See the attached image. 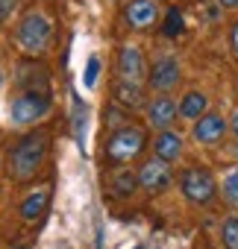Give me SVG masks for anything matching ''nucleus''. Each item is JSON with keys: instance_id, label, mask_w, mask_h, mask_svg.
Segmentation results:
<instances>
[{"instance_id": "nucleus-1", "label": "nucleus", "mask_w": 238, "mask_h": 249, "mask_svg": "<svg viewBox=\"0 0 238 249\" xmlns=\"http://www.w3.org/2000/svg\"><path fill=\"white\" fill-rule=\"evenodd\" d=\"M44 159H47V135L44 132H30L12 150L9 176L18 179V182H27V179H33L39 173V167L44 164Z\"/></svg>"}, {"instance_id": "nucleus-2", "label": "nucleus", "mask_w": 238, "mask_h": 249, "mask_svg": "<svg viewBox=\"0 0 238 249\" xmlns=\"http://www.w3.org/2000/svg\"><path fill=\"white\" fill-rule=\"evenodd\" d=\"M47 111H50V94L44 88H30V91H24L21 97L12 100L9 120L15 123V126H30V123L41 120Z\"/></svg>"}, {"instance_id": "nucleus-3", "label": "nucleus", "mask_w": 238, "mask_h": 249, "mask_svg": "<svg viewBox=\"0 0 238 249\" xmlns=\"http://www.w3.org/2000/svg\"><path fill=\"white\" fill-rule=\"evenodd\" d=\"M50 33H53V24H50V18L44 15V12H39V9H33V12H27L24 18H21V24H18V44L27 50V53H44V47H47V41H50Z\"/></svg>"}, {"instance_id": "nucleus-4", "label": "nucleus", "mask_w": 238, "mask_h": 249, "mask_svg": "<svg viewBox=\"0 0 238 249\" xmlns=\"http://www.w3.org/2000/svg\"><path fill=\"white\" fill-rule=\"evenodd\" d=\"M179 188H182V196H185L188 202H194V205H209V202L218 196L215 176H212L206 167H188V170H182Z\"/></svg>"}, {"instance_id": "nucleus-5", "label": "nucleus", "mask_w": 238, "mask_h": 249, "mask_svg": "<svg viewBox=\"0 0 238 249\" xmlns=\"http://www.w3.org/2000/svg\"><path fill=\"white\" fill-rule=\"evenodd\" d=\"M144 150V132L139 126H124V129H115L112 138L106 141V159L109 161H130Z\"/></svg>"}, {"instance_id": "nucleus-6", "label": "nucleus", "mask_w": 238, "mask_h": 249, "mask_svg": "<svg viewBox=\"0 0 238 249\" xmlns=\"http://www.w3.org/2000/svg\"><path fill=\"white\" fill-rule=\"evenodd\" d=\"M171 179H174V173H171L168 161H162V159H150V161H144L141 170H139V185H141L144 191H150V194L165 191V188L171 185Z\"/></svg>"}, {"instance_id": "nucleus-7", "label": "nucleus", "mask_w": 238, "mask_h": 249, "mask_svg": "<svg viewBox=\"0 0 238 249\" xmlns=\"http://www.w3.org/2000/svg\"><path fill=\"white\" fill-rule=\"evenodd\" d=\"M118 73H121V82L139 85L144 79V56L136 44H127L118 53Z\"/></svg>"}, {"instance_id": "nucleus-8", "label": "nucleus", "mask_w": 238, "mask_h": 249, "mask_svg": "<svg viewBox=\"0 0 238 249\" xmlns=\"http://www.w3.org/2000/svg\"><path fill=\"white\" fill-rule=\"evenodd\" d=\"M177 114H179V106L171 97H153L147 103V123L153 129H159V132L171 129V123L177 120Z\"/></svg>"}, {"instance_id": "nucleus-9", "label": "nucleus", "mask_w": 238, "mask_h": 249, "mask_svg": "<svg viewBox=\"0 0 238 249\" xmlns=\"http://www.w3.org/2000/svg\"><path fill=\"white\" fill-rule=\"evenodd\" d=\"M223 132H226V120L220 114H203L200 120H194V129H191L197 144H218Z\"/></svg>"}, {"instance_id": "nucleus-10", "label": "nucleus", "mask_w": 238, "mask_h": 249, "mask_svg": "<svg viewBox=\"0 0 238 249\" xmlns=\"http://www.w3.org/2000/svg\"><path fill=\"white\" fill-rule=\"evenodd\" d=\"M159 18V6L153 3V0H130L127 6V24L133 30H147L153 27Z\"/></svg>"}, {"instance_id": "nucleus-11", "label": "nucleus", "mask_w": 238, "mask_h": 249, "mask_svg": "<svg viewBox=\"0 0 238 249\" xmlns=\"http://www.w3.org/2000/svg\"><path fill=\"white\" fill-rule=\"evenodd\" d=\"M177 82H179V65H177V59L165 56V59L153 62V71H150V85H153L156 91H171Z\"/></svg>"}, {"instance_id": "nucleus-12", "label": "nucleus", "mask_w": 238, "mask_h": 249, "mask_svg": "<svg viewBox=\"0 0 238 249\" xmlns=\"http://www.w3.org/2000/svg\"><path fill=\"white\" fill-rule=\"evenodd\" d=\"M153 150H156V159H162V161H174V159L182 156V135H177L174 129L159 132V138L153 141Z\"/></svg>"}, {"instance_id": "nucleus-13", "label": "nucleus", "mask_w": 238, "mask_h": 249, "mask_svg": "<svg viewBox=\"0 0 238 249\" xmlns=\"http://www.w3.org/2000/svg\"><path fill=\"white\" fill-rule=\"evenodd\" d=\"M47 202H50V191H36V194H30V196L21 202V220H24V223H36V220L44 214Z\"/></svg>"}, {"instance_id": "nucleus-14", "label": "nucleus", "mask_w": 238, "mask_h": 249, "mask_svg": "<svg viewBox=\"0 0 238 249\" xmlns=\"http://www.w3.org/2000/svg\"><path fill=\"white\" fill-rule=\"evenodd\" d=\"M206 106H209L206 94H200V91H188V94L182 97V103H179V114L188 117V120H200V117L206 114Z\"/></svg>"}, {"instance_id": "nucleus-15", "label": "nucleus", "mask_w": 238, "mask_h": 249, "mask_svg": "<svg viewBox=\"0 0 238 249\" xmlns=\"http://www.w3.org/2000/svg\"><path fill=\"white\" fill-rule=\"evenodd\" d=\"M136 185H139V173H133V170H118L115 173V179H112V191H115V196H130V194H136Z\"/></svg>"}, {"instance_id": "nucleus-16", "label": "nucleus", "mask_w": 238, "mask_h": 249, "mask_svg": "<svg viewBox=\"0 0 238 249\" xmlns=\"http://www.w3.org/2000/svg\"><path fill=\"white\" fill-rule=\"evenodd\" d=\"M115 97H118V103L127 106V108H139V106L144 103L141 88H139V85H130V82H121V85H118V88H115Z\"/></svg>"}, {"instance_id": "nucleus-17", "label": "nucleus", "mask_w": 238, "mask_h": 249, "mask_svg": "<svg viewBox=\"0 0 238 249\" xmlns=\"http://www.w3.org/2000/svg\"><path fill=\"white\" fill-rule=\"evenodd\" d=\"M182 30H185V18H182V9L171 6V9L165 12V27H162V33H165L168 38H177V36H182Z\"/></svg>"}, {"instance_id": "nucleus-18", "label": "nucleus", "mask_w": 238, "mask_h": 249, "mask_svg": "<svg viewBox=\"0 0 238 249\" xmlns=\"http://www.w3.org/2000/svg\"><path fill=\"white\" fill-rule=\"evenodd\" d=\"M85 120H88V108L85 103L74 100V138L79 147H85Z\"/></svg>"}, {"instance_id": "nucleus-19", "label": "nucleus", "mask_w": 238, "mask_h": 249, "mask_svg": "<svg viewBox=\"0 0 238 249\" xmlns=\"http://www.w3.org/2000/svg\"><path fill=\"white\" fill-rule=\"evenodd\" d=\"M223 199H226L232 208H238V164L223 176Z\"/></svg>"}, {"instance_id": "nucleus-20", "label": "nucleus", "mask_w": 238, "mask_h": 249, "mask_svg": "<svg viewBox=\"0 0 238 249\" xmlns=\"http://www.w3.org/2000/svg\"><path fill=\"white\" fill-rule=\"evenodd\" d=\"M220 237H223V246H226V249H238V217L223 220V226H220Z\"/></svg>"}, {"instance_id": "nucleus-21", "label": "nucleus", "mask_w": 238, "mask_h": 249, "mask_svg": "<svg viewBox=\"0 0 238 249\" xmlns=\"http://www.w3.org/2000/svg\"><path fill=\"white\" fill-rule=\"evenodd\" d=\"M97 73H100V59H97V56H91V59H88V65H85V76H82L85 88H94V85H97Z\"/></svg>"}, {"instance_id": "nucleus-22", "label": "nucleus", "mask_w": 238, "mask_h": 249, "mask_svg": "<svg viewBox=\"0 0 238 249\" xmlns=\"http://www.w3.org/2000/svg\"><path fill=\"white\" fill-rule=\"evenodd\" d=\"M15 6H18V0H0V24H3V21L12 15Z\"/></svg>"}, {"instance_id": "nucleus-23", "label": "nucleus", "mask_w": 238, "mask_h": 249, "mask_svg": "<svg viewBox=\"0 0 238 249\" xmlns=\"http://www.w3.org/2000/svg\"><path fill=\"white\" fill-rule=\"evenodd\" d=\"M229 44H232V50L238 53V21L232 24V30H229Z\"/></svg>"}, {"instance_id": "nucleus-24", "label": "nucleus", "mask_w": 238, "mask_h": 249, "mask_svg": "<svg viewBox=\"0 0 238 249\" xmlns=\"http://www.w3.org/2000/svg\"><path fill=\"white\" fill-rule=\"evenodd\" d=\"M229 126H232V132H235V138H238V108L232 111V120H229Z\"/></svg>"}, {"instance_id": "nucleus-25", "label": "nucleus", "mask_w": 238, "mask_h": 249, "mask_svg": "<svg viewBox=\"0 0 238 249\" xmlns=\"http://www.w3.org/2000/svg\"><path fill=\"white\" fill-rule=\"evenodd\" d=\"M218 3L226 6V9H235V6H238V0H218Z\"/></svg>"}, {"instance_id": "nucleus-26", "label": "nucleus", "mask_w": 238, "mask_h": 249, "mask_svg": "<svg viewBox=\"0 0 238 249\" xmlns=\"http://www.w3.org/2000/svg\"><path fill=\"white\" fill-rule=\"evenodd\" d=\"M12 249H30V246H27V243H15Z\"/></svg>"}, {"instance_id": "nucleus-27", "label": "nucleus", "mask_w": 238, "mask_h": 249, "mask_svg": "<svg viewBox=\"0 0 238 249\" xmlns=\"http://www.w3.org/2000/svg\"><path fill=\"white\" fill-rule=\"evenodd\" d=\"M0 85H3V73H0Z\"/></svg>"}, {"instance_id": "nucleus-28", "label": "nucleus", "mask_w": 238, "mask_h": 249, "mask_svg": "<svg viewBox=\"0 0 238 249\" xmlns=\"http://www.w3.org/2000/svg\"><path fill=\"white\" fill-rule=\"evenodd\" d=\"M136 249H144V246H136Z\"/></svg>"}]
</instances>
